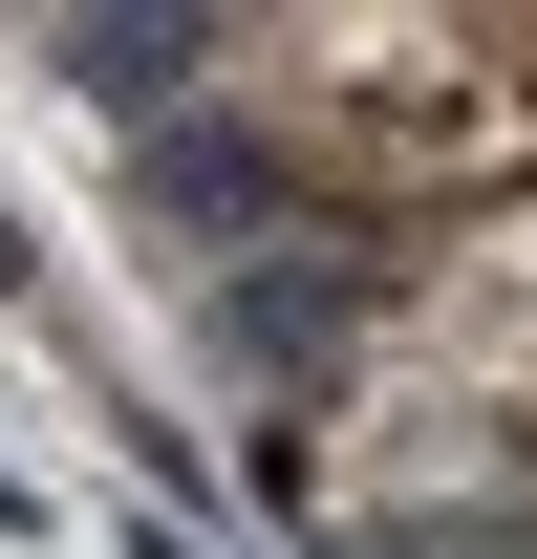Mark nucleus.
<instances>
[{
    "mask_svg": "<svg viewBox=\"0 0 537 559\" xmlns=\"http://www.w3.org/2000/svg\"><path fill=\"white\" fill-rule=\"evenodd\" d=\"M215 86L237 130L301 173V194H387L452 215L537 194V0H301V22H215Z\"/></svg>",
    "mask_w": 537,
    "mask_h": 559,
    "instance_id": "1",
    "label": "nucleus"
},
{
    "mask_svg": "<svg viewBox=\"0 0 537 559\" xmlns=\"http://www.w3.org/2000/svg\"><path fill=\"white\" fill-rule=\"evenodd\" d=\"M366 366H387L408 409H430L473 474L516 495V474H537V194H516V215H473L452 259L387 301V345H366Z\"/></svg>",
    "mask_w": 537,
    "mask_h": 559,
    "instance_id": "2",
    "label": "nucleus"
},
{
    "mask_svg": "<svg viewBox=\"0 0 537 559\" xmlns=\"http://www.w3.org/2000/svg\"><path fill=\"white\" fill-rule=\"evenodd\" d=\"M0 280H22V215H0Z\"/></svg>",
    "mask_w": 537,
    "mask_h": 559,
    "instance_id": "3",
    "label": "nucleus"
}]
</instances>
